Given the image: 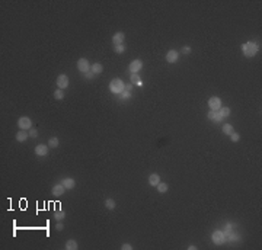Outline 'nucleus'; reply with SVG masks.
Segmentation results:
<instances>
[{
  "mask_svg": "<svg viewBox=\"0 0 262 250\" xmlns=\"http://www.w3.org/2000/svg\"><path fill=\"white\" fill-rule=\"evenodd\" d=\"M109 90L115 94H121L125 90V83L121 79H112L111 83H109Z\"/></svg>",
  "mask_w": 262,
  "mask_h": 250,
  "instance_id": "obj_2",
  "label": "nucleus"
},
{
  "mask_svg": "<svg viewBox=\"0 0 262 250\" xmlns=\"http://www.w3.org/2000/svg\"><path fill=\"white\" fill-rule=\"evenodd\" d=\"M48 151H50V147L45 144H38L37 147H35V154L38 157H44L48 154Z\"/></svg>",
  "mask_w": 262,
  "mask_h": 250,
  "instance_id": "obj_10",
  "label": "nucleus"
},
{
  "mask_svg": "<svg viewBox=\"0 0 262 250\" xmlns=\"http://www.w3.org/2000/svg\"><path fill=\"white\" fill-rule=\"evenodd\" d=\"M218 113L221 115L223 118H227V117H230V108L229 106H221L220 109H218Z\"/></svg>",
  "mask_w": 262,
  "mask_h": 250,
  "instance_id": "obj_20",
  "label": "nucleus"
},
{
  "mask_svg": "<svg viewBox=\"0 0 262 250\" xmlns=\"http://www.w3.org/2000/svg\"><path fill=\"white\" fill-rule=\"evenodd\" d=\"M261 50V45L258 44V42H253V41H248L245 44L242 45V52H243V56L245 57H252L256 56V52Z\"/></svg>",
  "mask_w": 262,
  "mask_h": 250,
  "instance_id": "obj_1",
  "label": "nucleus"
},
{
  "mask_svg": "<svg viewBox=\"0 0 262 250\" xmlns=\"http://www.w3.org/2000/svg\"><path fill=\"white\" fill-rule=\"evenodd\" d=\"M121 250H133V244H128V243H124L121 246Z\"/></svg>",
  "mask_w": 262,
  "mask_h": 250,
  "instance_id": "obj_32",
  "label": "nucleus"
},
{
  "mask_svg": "<svg viewBox=\"0 0 262 250\" xmlns=\"http://www.w3.org/2000/svg\"><path fill=\"white\" fill-rule=\"evenodd\" d=\"M28 138H29V133L28 131H23V129H19L16 133V135H15V140L18 143H25Z\"/></svg>",
  "mask_w": 262,
  "mask_h": 250,
  "instance_id": "obj_13",
  "label": "nucleus"
},
{
  "mask_svg": "<svg viewBox=\"0 0 262 250\" xmlns=\"http://www.w3.org/2000/svg\"><path fill=\"white\" fill-rule=\"evenodd\" d=\"M18 127L19 129H23V131H29L32 128V119L29 117H21L18 119Z\"/></svg>",
  "mask_w": 262,
  "mask_h": 250,
  "instance_id": "obj_4",
  "label": "nucleus"
},
{
  "mask_svg": "<svg viewBox=\"0 0 262 250\" xmlns=\"http://www.w3.org/2000/svg\"><path fill=\"white\" fill-rule=\"evenodd\" d=\"M63 228H64V225H63L61 221H57V225H56V230H58V231H61Z\"/></svg>",
  "mask_w": 262,
  "mask_h": 250,
  "instance_id": "obj_33",
  "label": "nucleus"
},
{
  "mask_svg": "<svg viewBox=\"0 0 262 250\" xmlns=\"http://www.w3.org/2000/svg\"><path fill=\"white\" fill-rule=\"evenodd\" d=\"M66 249L67 250H77L79 249L77 241H76V240H73V239L67 240V241H66Z\"/></svg>",
  "mask_w": 262,
  "mask_h": 250,
  "instance_id": "obj_18",
  "label": "nucleus"
},
{
  "mask_svg": "<svg viewBox=\"0 0 262 250\" xmlns=\"http://www.w3.org/2000/svg\"><path fill=\"white\" fill-rule=\"evenodd\" d=\"M131 83L137 84V86H141L143 82H141V77L139 76V73H135V74H131Z\"/></svg>",
  "mask_w": 262,
  "mask_h": 250,
  "instance_id": "obj_22",
  "label": "nucleus"
},
{
  "mask_svg": "<svg viewBox=\"0 0 262 250\" xmlns=\"http://www.w3.org/2000/svg\"><path fill=\"white\" fill-rule=\"evenodd\" d=\"M188 250H197V246L190 244V246H188Z\"/></svg>",
  "mask_w": 262,
  "mask_h": 250,
  "instance_id": "obj_35",
  "label": "nucleus"
},
{
  "mask_svg": "<svg viewBox=\"0 0 262 250\" xmlns=\"http://www.w3.org/2000/svg\"><path fill=\"white\" fill-rule=\"evenodd\" d=\"M119 98H121V99H123V100L128 99V98H131V92H130V90H124L123 93L119 94Z\"/></svg>",
  "mask_w": 262,
  "mask_h": 250,
  "instance_id": "obj_29",
  "label": "nucleus"
},
{
  "mask_svg": "<svg viewBox=\"0 0 262 250\" xmlns=\"http://www.w3.org/2000/svg\"><path fill=\"white\" fill-rule=\"evenodd\" d=\"M64 190H66V188H64L63 183L60 182V183H56L53 188H51V194L54 195V196H61V195L64 194Z\"/></svg>",
  "mask_w": 262,
  "mask_h": 250,
  "instance_id": "obj_12",
  "label": "nucleus"
},
{
  "mask_svg": "<svg viewBox=\"0 0 262 250\" xmlns=\"http://www.w3.org/2000/svg\"><path fill=\"white\" fill-rule=\"evenodd\" d=\"M131 87H133L131 84H125V90H130V92H131Z\"/></svg>",
  "mask_w": 262,
  "mask_h": 250,
  "instance_id": "obj_36",
  "label": "nucleus"
},
{
  "mask_svg": "<svg viewBox=\"0 0 262 250\" xmlns=\"http://www.w3.org/2000/svg\"><path fill=\"white\" fill-rule=\"evenodd\" d=\"M56 83H57V87H58V89H61V90L67 89V87H68V77H67L66 74H58Z\"/></svg>",
  "mask_w": 262,
  "mask_h": 250,
  "instance_id": "obj_7",
  "label": "nucleus"
},
{
  "mask_svg": "<svg viewBox=\"0 0 262 250\" xmlns=\"http://www.w3.org/2000/svg\"><path fill=\"white\" fill-rule=\"evenodd\" d=\"M211 240L214 244H223L227 241V237H226V233L221 231V230H216V231H213L211 234Z\"/></svg>",
  "mask_w": 262,
  "mask_h": 250,
  "instance_id": "obj_3",
  "label": "nucleus"
},
{
  "mask_svg": "<svg viewBox=\"0 0 262 250\" xmlns=\"http://www.w3.org/2000/svg\"><path fill=\"white\" fill-rule=\"evenodd\" d=\"M230 140H232L233 143H237V141H240V134L232 133V134H230Z\"/></svg>",
  "mask_w": 262,
  "mask_h": 250,
  "instance_id": "obj_28",
  "label": "nucleus"
},
{
  "mask_svg": "<svg viewBox=\"0 0 262 250\" xmlns=\"http://www.w3.org/2000/svg\"><path fill=\"white\" fill-rule=\"evenodd\" d=\"M90 71L93 73V74H100V73L104 71V66L100 63H95V64L90 66Z\"/></svg>",
  "mask_w": 262,
  "mask_h": 250,
  "instance_id": "obj_17",
  "label": "nucleus"
},
{
  "mask_svg": "<svg viewBox=\"0 0 262 250\" xmlns=\"http://www.w3.org/2000/svg\"><path fill=\"white\" fill-rule=\"evenodd\" d=\"M124 39H125V35H124V32H115L114 33V37H112V42H114V45H119L124 42Z\"/></svg>",
  "mask_w": 262,
  "mask_h": 250,
  "instance_id": "obj_14",
  "label": "nucleus"
},
{
  "mask_svg": "<svg viewBox=\"0 0 262 250\" xmlns=\"http://www.w3.org/2000/svg\"><path fill=\"white\" fill-rule=\"evenodd\" d=\"M54 99L56 100H63L64 99V92H63L61 89L54 90Z\"/></svg>",
  "mask_w": 262,
  "mask_h": 250,
  "instance_id": "obj_26",
  "label": "nucleus"
},
{
  "mask_svg": "<svg viewBox=\"0 0 262 250\" xmlns=\"http://www.w3.org/2000/svg\"><path fill=\"white\" fill-rule=\"evenodd\" d=\"M207 118L210 119V121H213V122H217V124H221L223 122L224 118L218 113V112H214V111H210L208 113H207Z\"/></svg>",
  "mask_w": 262,
  "mask_h": 250,
  "instance_id": "obj_11",
  "label": "nucleus"
},
{
  "mask_svg": "<svg viewBox=\"0 0 262 250\" xmlns=\"http://www.w3.org/2000/svg\"><path fill=\"white\" fill-rule=\"evenodd\" d=\"M64 217H66V212L63 211V210H57V211L54 212V218H56L57 221H63Z\"/></svg>",
  "mask_w": 262,
  "mask_h": 250,
  "instance_id": "obj_23",
  "label": "nucleus"
},
{
  "mask_svg": "<svg viewBox=\"0 0 262 250\" xmlns=\"http://www.w3.org/2000/svg\"><path fill=\"white\" fill-rule=\"evenodd\" d=\"M160 182H162V180H160V176H159L157 173H151L150 176H149V185H150V186H157Z\"/></svg>",
  "mask_w": 262,
  "mask_h": 250,
  "instance_id": "obj_15",
  "label": "nucleus"
},
{
  "mask_svg": "<svg viewBox=\"0 0 262 250\" xmlns=\"http://www.w3.org/2000/svg\"><path fill=\"white\" fill-rule=\"evenodd\" d=\"M179 60V52L176 50H169L166 52V61L169 64H173V63H178Z\"/></svg>",
  "mask_w": 262,
  "mask_h": 250,
  "instance_id": "obj_9",
  "label": "nucleus"
},
{
  "mask_svg": "<svg viewBox=\"0 0 262 250\" xmlns=\"http://www.w3.org/2000/svg\"><path fill=\"white\" fill-rule=\"evenodd\" d=\"M61 183L66 189H73L74 186H76V180H74L73 178H64L61 180Z\"/></svg>",
  "mask_w": 262,
  "mask_h": 250,
  "instance_id": "obj_16",
  "label": "nucleus"
},
{
  "mask_svg": "<svg viewBox=\"0 0 262 250\" xmlns=\"http://www.w3.org/2000/svg\"><path fill=\"white\" fill-rule=\"evenodd\" d=\"M114 50H115V52H117V54H123V52H125V45H124V44L115 45V47H114Z\"/></svg>",
  "mask_w": 262,
  "mask_h": 250,
  "instance_id": "obj_27",
  "label": "nucleus"
},
{
  "mask_svg": "<svg viewBox=\"0 0 262 250\" xmlns=\"http://www.w3.org/2000/svg\"><path fill=\"white\" fill-rule=\"evenodd\" d=\"M156 188H157V192H159V194H166L167 190H169V185L165 183V182H160Z\"/></svg>",
  "mask_w": 262,
  "mask_h": 250,
  "instance_id": "obj_19",
  "label": "nucleus"
},
{
  "mask_svg": "<svg viewBox=\"0 0 262 250\" xmlns=\"http://www.w3.org/2000/svg\"><path fill=\"white\" fill-rule=\"evenodd\" d=\"M223 133L226 134V135H230L232 133H234V128L232 124H224L223 125Z\"/></svg>",
  "mask_w": 262,
  "mask_h": 250,
  "instance_id": "obj_24",
  "label": "nucleus"
},
{
  "mask_svg": "<svg viewBox=\"0 0 262 250\" xmlns=\"http://www.w3.org/2000/svg\"><path fill=\"white\" fill-rule=\"evenodd\" d=\"M105 206L109 210V211H112V210H115V206H117V202L112 199V198H108V199L105 201Z\"/></svg>",
  "mask_w": 262,
  "mask_h": 250,
  "instance_id": "obj_21",
  "label": "nucleus"
},
{
  "mask_svg": "<svg viewBox=\"0 0 262 250\" xmlns=\"http://www.w3.org/2000/svg\"><path fill=\"white\" fill-rule=\"evenodd\" d=\"M182 54H191V47H184L182 48Z\"/></svg>",
  "mask_w": 262,
  "mask_h": 250,
  "instance_id": "obj_34",
  "label": "nucleus"
},
{
  "mask_svg": "<svg viewBox=\"0 0 262 250\" xmlns=\"http://www.w3.org/2000/svg\"><path fill=\"white\" fill-rule=\"evenodd\" d=\"M28 133H29V138H37V137H38V131H37L35 128H31Z\"/></svg>",
  "mask_w": 262,
  "mask_h": 250,
  "instance_id": "obj_30",
  "label": "nucleus"
},
{
  "mask_svg": "<svg viewBox=\"0 0 262 250\" xmlns=\"http://www.w3.org/2000/svg\"><path fill=\"white\" fill-rule=\"evenodd\" d=\"M83 76H84V79H88V80H92V79L95 77V74H93V73H92V71H88V73H84Z\"/></svg>",
  "mask_w": 262,
  "mask_h": 250,
  "instance_id": "obj_31",
  "label": "nucleus"
},
{
  "mask_svg": "<svg viewBox=\"0 0 262 250\" xmlns=\"http://www.w3.org/2000/svg\"><path fill=\"white\" fill-rule=\"evenodd\" d=\"M77 70L82 73V74L90 71V64H89V61H88V58H84V57L79 58L77 60Z\"/></svg>",
  "mask_w": 262,
  "mask_h": 250,
  "instance_id": "obj_6",
  "label": "nucleus"
},
{
  "mask_svg": "<svg viewBox=\"0 0 262 250\" xmlns=\"http://www.w3.org/2000/svg\"><path fill=\"white\" fill-rule=\"evenodd\" d=\"M141 68H143V61L140 58H135V60H133L130 63V71H131V74L141 71Z\"/></svg>",
  "mask_w": 262,
  "mask_h": 250,
  "instance_id": "obj_8",
  "label": "nucleus"
},
{
  "mask_svg": "<svg viewBox=\"0 0 262 250\" xmlns=\"http://www.w3.org/2000/svg\"><path fill=\"white\" fill-rule=\"evenodd\" d=\"M58 144H60V141H58L57 137H51L50 141H48V147L50 148H56V147H58Z\"/></svg>",
  "mask_w": 262,
  "mask_h": 250,
  "instance_id": "obj_25",
  "label": "nucleus"
},
{
  "mask_svg": "<svg viewBox=\"0 0 262 250\" xmlns=\"http://www.w3.org/2000/svg\"><path fill=\"white\" fill-rule=\"evenodd\" d=\"M208 108H210V111H214V112H217L220 108H221V99L218 98V96H211L210 99H208Z\"/></svg>",
  "mask_w": 262,
  "mask_h": 250,
  "instance_id": "obj_5",
  "label": "nucleus"
}]
</instances>
